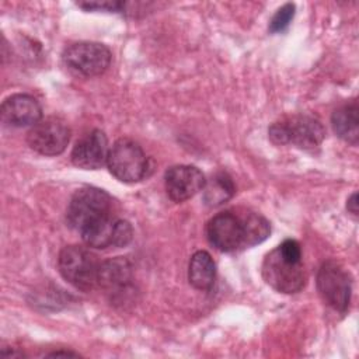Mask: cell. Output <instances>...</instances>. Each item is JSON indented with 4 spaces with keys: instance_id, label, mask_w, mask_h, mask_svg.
Here are the masks:
<instances>
[{
    "instance_id": "1",
    "label": "cell",
    "mask_w": 359,
    "mask_h": 359,
    "mask_svg": "<svg viewBox=\"0 0 359 359\" xmlns=\"http://www.w3.org/2000/svg\"><path fill=\"white\" fill-rule=\"evenodd\" d=\"M112 215V198L100 188L83 187L77 189L66 210L67 224L81 233L87 227Z\"/></svg>"
},
{
    "instance_id": "2",
    "label": "cell",
    "mask_w": 359,
    "mask_h": 359,
    "mask_svg": "<svg viewBox=\"0 0 359 359\" xmlns=\"http://www.w3.org/2000/svg\"><path fill=\"white\" fill-rule=\"evenodd\" d=\"M275 144H292L299 149L311 150L321 144L325 136L323 123L310 115H292L273 122L268 130Z\"/></svg>"
},
{
    "instance_id": "3",
    "label": "cell",
    "mask_w": 359,
    "mask_h": 359,
    "mask_svg": "<svg viewBox=\"0 0 359 359\" xmlns=\"http://www.w3.org/2000/svg\"><path fill=\"white\" fill-rule=\"evenodd\" d=\"M261 273L272 289L287 294L300 292L307 282L303 261L285 257L278 247L265 255Z\"/></svg>"
},
{
    "instance_id": "4",
    "label": "cell",
    "mask_w": 359,
    "mask_h": 359,
    "mask_svg": "<svg viewBox=\"0 0 359 359\" xmlns=\"http://www.w3.org/2000/svg\"><path fill=\"white\" fill-rule=\"evenodd\" d=\"M57 268L65 280L76 289L88 292L97 286L100 261L81 245H67L60 250Z\"/></svg>"
},
{
    "instance_id": "5",
    "label": "cell",
    "mask_w": 359,
    "mask_h": 359,
    "mask_svg": "<svg viewBox=\"0 0 359 359\" xmlns=\"http://www.w3.org/2000/svg\"><path fill=\"white\" fill-rule=\"evenodd\" d=\"M107 165L115 178L132 184L147 175L149 160L137 142L121 137L109 149Z\"/></svg>"
},
{
    "instance_id": "6",
    "label": "cell",
    "mask_w": 359,
    "mask_h": 359,
    "mask_svg": "<svg viewBox=\"0 0 359 359\" xmlns=\"http://www.w3.org/2000/svg\"><path fill=\"white\" fill-rule=\"evenodd\" d=\"M317 290L327 306L345 313L352 294L349 272L337 261H325L317 272Z\"/></svg>"
},
{
    "instance_id": "7",
    "label": "cell",
    "mask_w": 359,
    "mask_h": 359,
    "mask_svg": "<svg viewBox=\"0 0 359 359\" xmlns=\"http://www.w3.org/2000/svg\"><path fill=\"white\" fill-rule=\"evenodd\" d=\"M209 243L222 252H231L247 247L244 213L224 210L215 215L206 224Z\"/></svg>"
},
{
    "instance_id": "8",
    "label": "cell",
    "mask_w": 359,
    "mask_h": 359,
    "mask_svg": "<svg viewBox=\"0 0 359 359\" xmlns=\"http://www.w3.org/2000/svg\"><path fill=\"white\" fill-rule=\"evenodd\" d=\"M65 65L83 77L102 74L111 63V50L98 42H76L67 46L62 55Z\"/></svg>"
},
{
    "instance_id": "9",
    "label": "cell",
    "mask_w": 359,
    "mask_h": 359,
    "mask_svg": "<svg viewBox=\"0 0 359 359\" xmlns=\"http://www.w3.org/2000/svg\"><path fill=\"white\" fill-rule=\"evenodd\" d=\"M70 140V128L56 116L42 118L27 135V142L32 150L42 156H57L65 151Z\"/></svg>"
},
{
    "instance_id": "10",
    "label": "cell",
    "mask_w": 359,
    "mask_h": 359,
    "mask_svg": "<svg viewBox=\"0 0 359 359\" xmlns=\"http://www.w3.org/2000/svg\"><path fill=\"white\" fill-rule=\"evenodd\" d=\"M83 241L93 248H121L133 238V229L128 220L116 219L114 215L101 219L80 233Z\"/></svg>"
},
{
    "instance_id": "11",
    "label": "cell",
    "mask_w": 359,
    "mask_h": 359,
    "mask_svg": "<svg viewBox=\"0 0 359 359\" xmlns=\"http://www.w3.org/2000/svg\"><path fill=\"white\" fill-rule=\"evenodd\" d=\"M205 175L195 165L178 164L165 171L164 185L168 198L174 202L191 199L205 187Z\"/></svg>"
},
{
    "instance_id": "12",
    "label": "cell",
    "mask_w": 359,
    "mask_h": 359,
    "mask_svg": "<svg viewBox=\"0 0 359 359\" xmlns=\"http://www.w3.org/2000/svg\"><path fill=\"white\" fill-rule=\"evenodd\" d=\"M109 154L108 139L100 129L84 135L72 150V163L83 170H98L107 164Z\"/></svg>"
},
{
    "instance_id": "13",
    "label": "cell",
    "mask_w": 359,
    "mask_h": 359,
    "mask_svg": "<svg viewBox=\"0 0 359 359\" xmlns=\"http://www.w3.org/2000/svg\"><path fill=\"white\" fill-rule=\"evenodd\" d=\"M1 121L14 128L34 126L42 119V108L29 94H13L1 104Z\"/></svg>"
},
{
    "instance_id": "14",
    "label": "cell",
    "mask_w": 359,
    "mask_h": 359,
    "mask_svg": "<svg viewBox=\"0 0 359 359\" xmlns=\"http://www.w3.org/2000/svg\"><path fill=\"white\" fill-rule=\"evenodd\" d=\"M132 280V265L123 257L100 262L97 286L111 293L122 292Z\"/></svg>"
},
{
    "instance_id": "15",
    "label": "cell",
    "mask_w": 359,
    "mask_h": 359,
    "mask_svg": "<svg viewBox=\"0 0 359 359\" xmlns=\"http://www.w3.org/2000/svg\"><path fill=\"white\" fill-rule=\"evenodd\" d=\"M335 135L349 144H356L359 139V107L353 101L337 108L331 116Z\"/></svg>"
},
{
    "instance_id": "16",
    "label": "cell",
    "mask_w": 359,
    "mask_h": 359,
    "mask_svg": "<svg viewBox=\"0 0 359 359\" xmlns=\"http://www.w3.org/2000/svg\"><path fill=\"white\" fill-rule=\"evenodd\" d=\"M216 279V264L208 251H196L189 259L188 280L198 290H209Z\"/></svg>"
},
{
    "instance_id": "17",
    "label": "cell",
    "mask_w": 359,
    "mask_h": 359,
    "mask_svg": "<svg viewBox=\"0 0 359 359\" xmlns=\"http://www.w3.org/2000/svg\"><path fill=\"white\" fill-rule=\"evenodd\" d=\"M202 192H203V195H202L203 202L208 206L215 208V206H220L224 202H227L229 199H231L236 192V187L229 174L216 172L209 180H206Z\"/></svg>"
},
{
    "instance_id": "18",
    "label": "cell",
    "mask_w": 359,
    "mask_h": 359,
    "mask_svg": "<svg viewBox=\"0 0 359 359\" xmlns=\"http://www.w3.org/2000/svg\"><path fill=\"white\" fill-rule=\"evenodd\" d=\"M244 222H245V234H247V247H254L268 238L271 233L269 222L261 216L259 213L245 210Z\"/></svg>"
},
{
    "instance_id": "19",
    "label": "cell",
    "mask_w": 359,
    "mask_h": 359,
    "mask_svg": "<svg viewBox=\"0 0 359 359\" xmlns=\"http://www.w3.org/2000/svg\"><path fill=\"white\" fill-rule=\"evenodd\" d=\"M294 10H296V7L292 3H286L280 8H278V11L273 14L272 20L269 21V31L271 32H282L283 29H286L294 17Z\"/></svg>"
},
{
    "instance_id": "20",
    "label": "cell",
    "mask_w": 359,
    "mask_h": 359,
    "mask_svg": "<svg viewBox=\"0 0 359 359\" xmlns=\"http://www.w3.org/2000/svg\"><path fill=\"white\" fill-rule=\"evenodd\" d=\"M125 1L115 0H93V1H79L77 6L87 11H108V13H121L125 8Z\"/></svg>"
},
{
    "instance_id": "21",
    "label": "cell",
    "mask_w": 359,
    "mask_h": 359,
    "mask_svg": "<svg viewBox=\"0 0 359 359\" xmlns=\"http://www.w3.org/2000/svg\"><path fill=\"white\" fill-rule=\"evenodd\" d=\"M346 209L348 212L353 216V217H358V212H359V208H358V194L353 192L348 201H346Z\"/></svg>"
},
{
    "instance_id": "22",
    "label": "cell",
    "mask_w": 359,
    "mask_h": 359,
    "mask_svg": "<svg viewBox=\"0 0 359 359\" xmlns=\"http://www.w3.org/2000/svg\"><path fill=\"white\" fill-rule=\"evenodd\" d=\"M48 356H79V353L70 352V351H55V352L49 353Z\"/></svg>"
}]
</instances>
